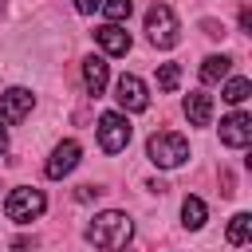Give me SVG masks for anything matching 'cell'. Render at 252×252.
<instances>
[{
  "instance_id": "obj_1",
  "label": "cell",
  "mask_w": 252,
  "mask_h": 252,
  "mask_svg": "<svg viewBox=\"0 0 252 252\" xmlns=\"http://www.w3.org/2000/svg\"><path fill=\"white\" fill-rule=\"evenodd\" d=\"M130 236H134V220L126 213H118V209H106L87 224V240L98 252H122L130 244Z\"/></svg>"
},
{
  "instance_id": "obj_2",
  "label": "cell",
  "mask_w": 252,
  "mask_h": 252,
  "mask_svg": "<svg viewBox=\"0 0 252 252\" xmlns=\"http://www.w3.org/2000/svg\"><path fill=\"white\" fill-rule=\"evenodd\" d=\"M146 154H150V161H154L158 169H177V165H185V158H189V142H185L181 134H173V130H161V134H154V138L146 142Z\"/></svg>"
},
{
  "instance_id": "obj_3",
  "label": "cell",
  "mask_w": 252,
  "mask_h": 252,
  "mask_svg": "<svg viewBox=\"0 0 252 252\" xmlns=\"http://www.w3.org/2000/svg\"><path fill=\"white\" fill-rule=\"evenodd\" d=\"M43 209H47V197H43V189H32V185L12 189V193H8V201H4V217H8V220H16V224L35 220Z\"/></svg>"
},
{
  "instance_id": "obj_4",
  "label": "cell",
  "mask_w": 252,
  "mask_h": 252,
  "mask_svg": "<svg viewBox=\"0 0 252 252\" xmlns=\"http://www.w3.org/2000/svg\"><path fill=\"white\" fill-rule=\"evenodd\" d=\"M146 35H150L154 47H173L181 39V24H177V16H173L169 4H154L146 12Z\"/></svg>"
},
{
  "instance_id": "obj_5",
  "label": "cell",
  "mask_w": 252,
  "mask_h": 252,
  "mask_svg": "<svg viewBox=\"0 0 252 252\" xmlns=\"http://www.w3.org/2000/svg\"><path fill=\"white\" fill-rule=\"evenodd\" d=\"M98 146H102L106 154H122V150L130 146V122H126V114L106 110V114L98 118Z\"/></svg>"
},
{
  "instance_id": "obj_6",
  "label": "cell",
  "mask_w": 252,
  "mask_h": 252,
  "mask_svg": "<svg viewBox=\"0 0 252 252\" xmlns=\"http://www.w3.org/2000/svg\"><path fill=\"white\" fill-rule=\"evenodd\" d=\"M35 106V94L28 87H8L0 94V122H24Z\"/></svg>"
},
{
  "instance_id": "obj_7",
  "label": "cell",
  "mask_w": 252,
  "mask_h": 252,
  "mask_svg": "<svg viewBox=\"0 0 252 252\" xmlns=\"http://www.w3.org/2000/svg\"><path fill=\"white\" fill-rule=\"evenodd\" d=\"M114 98H118V106H122V110H130V114H138V110H146V106H150L146 83H142L138 75H122V79L114 83Z\"/></svg>"
},
{
  "instance_id": "obj_8",
  "label": "cell",
  "mask_w": 252,
  "mask_h": 252,
  "mask_svg": "<svg viewBox=\"0 0 252 252\" xmlns=\"http://www.w3.org/2000/svg\"><path fill=\"white\" fill-rule=\"evenodd\" d=\"M79 142L75 138H67V142H59L55 150H51V158H47V165H43V173L51 177V181H59V177H67L75 165H79Z\"/></svg>"
},
{
  "instance_id": "obj_9",
  "label": "cell",
  "mask_w": 252,
  "mask_h": 252,
  "mask_svg": "<svg viewBox=\"0 0 252 252\" xmlns=\"http://www.w3.org/2000/svg\"><path fill=\"white\" fill-rule=\"evenodd\" d=\"M220 142H224V146H232V150H244V146L252 142V118H248L244 110H236V114L220 118Z\"/></svg>"
},
{
  "instance_id": "obj_10",
  "label": "cell",
  "mask_w": 252,
  "mask_h": 252,
  "mask_svg": "<svg viewBox=\"0 0 252 252\" xmlns=\"http://www.w3.org/2000/svg\"><path fill=\"white\" fill-rule=\"evenodd\" d=\"M94 39H98V47H102L106 55H126V51H130V32H126L122 24H102V28H94Z\"/></svg>"
},
{
  "instance_id": "obj_11",
  "label": "cell",
  "mask_w": 252,
  "mask_h": 252,
  "mask_svg": "<svg viewBox=\"0 0 252 252\" xmlns=\"http://www.w3.org/2000/svg\"><path fill=\"white\" fill-rule=\"evenodd\" d=\"M185 118H189L193 126H209V122H213V98H209L205 91H189V94H185Z\"/></svg>"
},
{
  "instance_id": "obj_12",
  "label": "cell",
  "mask_w": 252,
  "mask_h": 252,
  "mask_svg": "<svg viewBox=\"0 0 252 252\" xmlns=\"http://www.w3.org/2000/svg\"><path fill=\"white\" fill-rule=\"evenodd\" d=\"M106 59L102 55H91V59H83V83H87V91L91 94H102L106 91Z\"/></svg>"
},
{
  "instance_id": "obj_13",
  "label": "cell",
  "mask_w": 252,
  "mask_h": 252,
  "mask_svg": "<svg viewBox=\"0 0 252 252\" xmlns=\"http://www.w3.org/2000/svg\"><path fill=\"white\" fill-rule=\"evenodd\" d=\"M228 71H232V59L228 55H209L201 63V83H220Z\"/></svg>"
},
{
  "instance_id": "obj_14",
  "label": "cell",
  "mask_w": 252,
  "mask_h": 252,
  "mask_svg": "<svg viewBox=\"0 0 252 252\" xmlns=\"http://www.w3.org/2000/svg\"><path fill=\"white\" fill-rule=\"evenodd\" d=\"M205 217H209V213H205V201H201V197H185V205H181V224H185V228H201Z\"/></svg>"
},
{
  "instance_id": "obj_15",
  "label": "cell",
  "mask_w": 252,
  "mask_h": 252,
  "mask_svg": "<svg viewBox=\"0 0 252 252\" xmlns=\"http://www.w3.org/2000/svg\"><path fill=\"white\" fill-rule=\"evenodd\" d=\"M248 94H252V83H248V79H240V75H236V79H228V83H224V91H220V98H224V102H232V106H240Z\"/></svg>"
},
{
  "instance_id": "obj_16",
  "label": "cell",
  "mask_w": 252,
  "mask_h": 252,
  "mask_svg": "<svg viewBox=\"0 0 252 252\" xmlns=\"http://www.w3.org/2000/svg\"><path fill=\"white\" fill-rule=\"evenodd\" d=\"M248 232H252V217L248 213H236L232 220H228V244H248Z\"/></svg>"
},
{
  "instance_id": "obj_17",
  "label": "cell",
  "mask_w": 252,
  "mask_h": 252,
  "mask_svg": "<svg viewBox=\"0 0 252 252\" xmlns=\"http://www.w3.org/2000/svg\"><path fill=\"white\" fill-rule=\"evenodd\" d=\"M177 83H181V67L177 63H161L158 67V91H177Z\"/></svg>"
},
{
  "instance_id": "obj_18",
  "label": "cell",
  "mask_w": 252,
  "mask_h": 252,
  "mask_svg": "<svg viewBox=\"0 0 252 252\" xmlns=\"http://www.w3.org/2000/svg\"><path fill=\"white\" fill-rule=\"evenodd\" d=\"M130 0H102V16H106V24H122V20H130Z\"/></svg>"
},
{
  "instance_id": "obj_19",
  "label": "cell",
  "mask_w": 252,
  "mask_h": 252,
  "mask_svg": "<svg viewBox=\"0 0 252 252\" xmlns=\"http://www.w3.org/2000/svg\"><path fill=\"white\" fill-rule=\"evenodd\" d=\"M98 193H102V189H94V185H79V189H75L79 201H91V197H98Z\"/></svg>"
},
{
  "instance_id": "obj_20",
  "label": "cell",
  "mask_w": 252,
  "mask_h": 252,
  "mask_svg": "<svg viewBox=\"0 0 252 252\" xmlns=\"http://www.w3.org/2000/svg\"><path fill=\"white\" fill-rule=\"evenodd\" d=\"M75 8H79L83 16H91L94 8H102V0H75Z\"/></svg>"
},
{
  "instance_id": "obj_21",
  "label": "cell",
  "mask_w": 252,
  "mask_h": 252,
  "mask_svg": "<svg viewBox=\"0 0 252 252\" xmlns=\"http://www.w3.org/2000/svg\"><path fill=\"white\" fill-rule=\"evenodd\" d=\"M4 150H8V126L0 122V154H4Z\"/></svg>"
}]
</instances>
